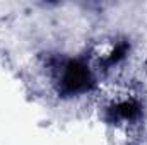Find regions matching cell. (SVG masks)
Returning <instances> with one entry per match:
<instances>
[{
	"instance_id": "1",
	"label": "cell",
	"mask_w": 147,
	"mask_h": 145,
	"mask_svg": "<svg viewBox=\"0 0 147 145\" xmlns=\"http://www.w3.org/2000/svg\"><path fill=\"white\" fill-rule=\"evenodd\" d=\"M92 84L89 68L80 62H67L60 70V85L67 94L86 92Z\"/></svg>"
}]
</instances>
